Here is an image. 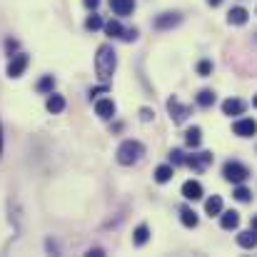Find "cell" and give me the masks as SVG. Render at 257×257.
<instances>
[{
  "instance_id": "cell-1",
  "label": "cell",
  "mask_w": 257,
  "mask_h": 257,
  "mask_svg": "<svg viewBox=\"0 0 257 257\" xmlns=\"http://www.w3.org/2000/svg\"><path fill=\"white\" fill-rule=\"evenodd\" d=\"M115 68H117V53L110 43L100 45L97 48V55H95V73L102 83H107L112 75H115Z\"/></svg>"
},
{
  "instance_id": "cell-2",
  "label": "cell",
  "mask_w": 257,
  "mask_h": 257,
  "mask_svg": "<svg viewBox=\"0 0 257 257\" xmlns=\"http://www.w3.org/2000/svg\"><path fill=\"white\" fill-rule=\"evenodd\" d=\"M143 155H145V145L138 143V140H125L117 148V163L120 165H135L138 160H143Z\"/></svg>"
},
{
  "instance_id": "cell-3",
  "label": "cell",
  "mask_w": 257,
  "mask_h": 257,
  "mask_svg": "<svg viewBox=\"0 0 257 257\" xmlns=\"http://www.w3.org/2000/svg\"><path fill=\"white\" fill-rule=\"evenodd\" d=\"M222 175H225V180H227V182L240 185V182H245L252 172H250L247 165H242V163H237V160H227V163L222 165Z\"/></svg>"
},
{
  "instance_id": "cell-4",
  "label": "cell",
  "mask_w": 257,
  "mask_h": 257,
  "mask_svg": "<svg viewBox=\"0 0 257 257\" xmlns=\"http://www.w3.org/2000/svg\"><path fill=\"white\" fill-rule=\"evenodd\" d=\"M168 112H170V117H172V122H175V125H182V122L192 115V107L182 105L177 97H170V100H168Z\"/></svg>"
},
{
  "instance_id": "cell-5",
  "label": "cell",
  "mask_w": 257,
  "mask_h": 257,
  "mask_svg": "<svg viewBox=\"0 0 257 257\" xmlns=\"http://www.w3.org/2000/svg\"><path fill=\"white\" fill-rule=\"evenodd\" d=\"M28 63H30V58L28 55H23V53H18V55H10V63H8V78H20L25 70H28Z\"/></svg>"
},
{
  "instance_id": "cell-6",
  "label": "cell",
  "mask_w": 257,
  "mask_h": 257,
  "mask_svg": "<svg viewBox=\"0 0 257 257\" xmlns=\"http://www.w3.org/2000/svg\"><path fill=\"white\" fill-rule=\"evenodd\" d=\"M212 163V153H197V155H185V165L195 172H202Z\"/></svg>"
},
{
  "instance_id": "cell-7",
  "label": "cell",
  "mask_w": 257,
  "mask_h": 257,
  "mask_svg": "<svg viewBox=\"0 0 257 257\" xmlns=\"http://www.w3.org/2000/svg\"><path fill=\"white\" fill-rule=\"evenodd\" d=\"M182 23V15L180 13H163V15H158L155 18V28L158 30H170V28H175V25H180Z\"/></svg>"
},
{
  "instance_id": "cell-8",
  "label": "cell",
  "mask_w": 257,
  "mask_h": 257,
  "mask_svg": "<svg viewBox=\"0 0 257 257\" xmlns=\"http://www.w3.org/2000/svg\"><path fill=\"white\" fill-rule=\"evenodd\" d=\"M232 130H235V135H240V138H252L257 133V122L252 117H242V120H237V122L232 125Z\"/></svg>"
},
{
  "instance_id": "cell-9",
  "label": "cell",
  "mask_w": 257,
  "mask_h": 257,
  "mask_svg": "<svg viewBox=\"0 0 257 257\" xmlns=\"http://www.w3.org/2000/svg\"><path fill=\"white\" fill-rule=\"evenodd\" d=\"M95 115H97V117H102V120H110V117H115V102H112L110 97H102V100H97V102H95Z\"/></svg>"
},
{
  "instance_id": "cell-10",
  "label": "cell",
  "mask_w": 257,
  "mask_h": 257,
  "mask_svg": "<svg viewBox=\"0 0 257 257\" xmlns=\"http://www.w3.org/2000/svg\"><path fill=\"white\" fill-rule=\"evenodd\" d=\"M182 197L185 200H202V185L197 182V180H187V182H182Z\"/></svg>"
},
{
  "instance_id": "cell-11",
  "label": "cell",
  "mask_w": 257,
  "mask_h": 257,
  "mask_svg": "<svg viewBox=\"0 0 257 257\" xmlns=\"http://www.w3.org/2000/svg\"><path fill=\"white\" fill-rule=\"evenodd\" d=\"M245 112V102L242 100H237V97H227L225 102H222V115H242Z\"/></svg>"
},
{
  "instance_id": "cell-12",
  "label": "cell",
  "mask_w": 257,
  "mask_h": 257,
  "mask_svg": "<svg viewBox=\"0 0 257 257\" xmlns=\"http://www.w3.org/2000/svg\"><path fill=\"white\" fill-rule=\"evenodd\" d=\"M220 225H222V230H237L240 227V215L235 210L220 212Z\"/></svg>"
},
{
  "instance_id": "cell-13",
  "label": "cell",
  "mask_w": 257,
  "mask_h": 257,
  "mask_svg": "<svg viewBox=\"0 0 257 257\" xmlns=\"http://www.w3.org/2000/svg\"><path fill=\"white\" fill-rule=\"evenodd\" d=\"M110 8H112V13L115 15H130L133 10H135V0H110Z\"/></svg>"
},
{
  "instance_id": "cell-14",
  "label": "cell",
  "mask_w": 257,
  "mask_h": 257,
  "mask_svg": "<svg viewBox=\"0 0 257 257\" xmlns=\"http://www.w3.org/2000/svg\"><path fill=\"white\" fill-rule=\"evenodd\" d=\"M237 245H240L242 250H255L257 247V232L255 230H245V232H240V235H237Z\"/></svg>"
},
{
  "instance_id": "cell-15",
  "label": "cell",
  "mask_w": 257,
  "mask_h": 257,
  "mask_svg": "<svg viewBox=\"0 0 257 257\" xmlns=\"http://www.w3.org/2000/svg\"><path fill=\"white\" fill-rule=\"evenodd\" d=\"M247 18H250V13H247L245 8H240V5L232 8V10L227 13V23H230V25H245Z\"/></svg>"
},
{
  "instance_id": "cell-16",
  "label": "cell",
  "mask_w": 257,
  "mask_h": 257,
  "mask_svg": "<svg viewBox=\"0 0 257 257\" xmlns=\"http://www.w3.org/2000/svg\"><path fill=\"white\" fill-rule=\"evenodd\" d=\"M45 107H48V112L58 115V112H63V110H65V97H63V95L50 92V97L45 100Z\"/></svg>"
},
{
  "instance_id": "cell-17",
  "label": "cell",
  "mask_w": 257,
  "mask_h": 257,
  "mask_svg": "<svg viewBox=\"0 0 257 257\" xmlns=\"http://www.w3.org/2000/svg\"><path fill=\"white\" fill-rule=\"evenodd\" d=\"M185 143H187V148H200V143H202V130L195 125V127H187L185 130Z\"/></svg>"
},
{
  "instance_id": "cell-18",
  "label": "cell",
  "mask_w": 257,
  "mask_h": 257,
  "mask_svg": "<svg viewBox=\"0 0 257 257\" xmlns=\"http://www.w3.org/2000/svg\"><path fill=\"white\" fill-rule=\"evenodd\" d=\"M148 240H150V227L148 225H138L135 232H133V245L135 247H143Z\"/></svg>"
},
{
  "instance_id": "cell-19",
  "label": "cell",
  "mask_w": 257,
  "mask_h": 257,
  "mask_svg": "<svg viewBox=\"0 0 257 257\" xmlns=\"http://www.w3.org/2000/svg\"><path fill=\"white\" fill-rule=\"evenodd\" d=\"M172 175H175V165H160V168H155V182H160V185H165V182H170Z\"/></svg>"
},
{
  "instance_id": "cell-20",
  "label": "cell",
  "mask_w": 257,
  "mask_h": 257,
  "mask_svg": "<svg viewBox=\"0 0 257 257\" xmlns=\"http://www.w3.org/2000/svg\"><path fill=\"white\" fill-rule=\"evenodd\" d=\"M205 212L212 217V215H220L222 212V197L220 195H212V197H207L205 200Z\"/></svg>"
},
{
  "instance_id": "cell-21",
  "label": "cell",
  "mask_w": 257,
  "mask_h": 257,
  "mask_svg": "<svg viewBox=\"0 0 257 257\" xmlns=\"http://www.w3.org/2000/svg\"><path fill=\"white\" fill-rule=\"evenodd\" d=\"M180 222H182L185 227H197V215H195V210L182 207V210H180Z\"/></svg>"
},
{
  "instance_id": "cell-22",
  "label": "cell",
  "mask_w": 257,
  "mask_h": 257,
  "mask_svg": "<svg viewBox=\"0 0 257 257\" xmlns=\"http://www.w3.org/2000/svg\"><path fill=\"white\" fill-rule=\"evenodd\" d=\"M197 105L205 107V110L212 107V105H215V92H212V90H200V92H197Z\"/></svg>"
},
{
  "instance_id": "cell-23",
  "label": "cell",
  "mask_w": 257,
  "mask_h": 257,
  "mask_svg": "<svg viewBox=\"0 0 257 257\" xmlns=\"http://www.w3.org/2000/svg\"><path fill=\"white\" fill-rule=\"evenodd\" d=\"M102 28H105V33L110 35V38H120L122 35V25H120V20H107V23H102Z\"/></svg>"
},
{
  "instance_id": "cell-24",
  "label": "cell",
  "mask_w": 257,
  "mask_h": 257,
  "mask_svg": "<svg viewBox=\"0 0 257 257\" xmlns=\"http://www.w3.org/2000/svg\"><path fill=\"white\" fill-rule=\"evenodd\" d=\"M232 197H235L237 202H250V200H252V190H247V187H245V185L240 182V185L235 187V192H232Z\"/></svg>"
},
{
  "instance_id": "cell-25",
  "label": "cell",
  "mask_w": 257,
  "mask_h": 257,
  "mask_svg": "<svg viewBox=\"0 0 257 257\" xmlns=\"http://www.w3.org/2000/svg\"><path fill=\"white\" fill-rule=\"evenodd\" d=\"M55 90V78L53 75H45L38 80V92H53Z\"/></svg>"
},
{
  "instance_id": "cell-26",
  "label": "cell",
  "mask_w": 257,
  "mask_h": 257,
  "mask_svg": "<svg viewBox=\"0 0 257 257\" xmlns=\"http://www.w3.org/2000/svg\"><path fill=\"white\" fill-rule=\"evenodd\" d=\"M85 28H87V30H90V33H95V30H100V28H102V18H100V15H95V13H92V15H87Z\"/></svg>"
},
{
  "instance_id": "cell-27",
  "label": "cell",
  "mask_w": 257,
  "mask_h": 257,
  "mask_svg": "<svg viewBox=\"0 0 257 257\" xmlns=\"http://www.w3.org/2000/svg\"><path fill=\"white\" fill-rule=\"evenodd\" d=\"M197 73H200L202 78H207V75L212 73V63H210V60H200V63H197Z\"/></svg>"
},
{
  "instance_id": "cell-28",
  "label": "cell",
  "mask_w": 257,
  "mask_h": 257,
  "mask_svg": "<svg viewBox=\"0 0 257 257\" xmlns=\"http://www.w3.org/2000/svg\"><path fill=\"white\" fill-rule=\"evenodd\" d=\"M170 165H185V153H182V150H172L170 153Z\"/></svg>"
},
{
  "instance_id": "cell-29",
  "label": "cell",
  "mask_w": 257,
  "mask_h": 257,
  "mask_svg": "<svg viewBox=\"0 0 257 257\" xmlns=\"http://www.w3.org/2000/svg\"><path fill=\"white\" fill-rule=\"evenodd\" d=\"M120 38H122V40H125V43H133V40H135V38H138V28H125V30H122V35H120Z\"/></svg>"
},
{
  "instance_id": "cell-30",
  "label": "cell",
  "mask_w": 257,
  "mask_h": 257,
  "mask_svg": "<svg viewBox=\"0 0 257 257\" xmlns=\"http://www.w3.org/2000/svg\"><path fill=\"white\" fill-rule=\"evenodd\" d=\"M153 117H155V112H153L150 107H143V110H140V120H143V122H150Z\"/></svg>"
},
{
  "instance_id": "cell-31",
  "label": "cell",
  "mask_w": 257,
  "mask_h": 257,
  "mask_svg": "<svg viewBox=\"0 0 257 257\" xmlns=\"http://www.w3.org/2000/svg\"><path fill=\"white\" fill-rule=\"evenodd\" d=\"M5 50H8V55H13L18 50V43L15 40H5Z\"/></svg>"
},
{
  "instance_id": "cell-32",
  "label": "cell",
  "mask_w": 257,
  "mask_h": 257,
  "mask_svg": "<svg viewBox=\"0 0 257 257\" xmlns=\"http://www.w3.org/2000/svg\"><path fill=\"white\" fill-rule=\"evenodd\" d=\"M107 90H110L107 85H102V87H92V90H90V97H97V95H102V92H107Z\"/></svg>"
},
{
  "instance_id": "cell-33",
  "label": "cell",
  "mask_w": 257,
  "mask_h": 257,
  "mask_svg": "<svg viewBox=\"0 0 257 257\" xmlns=\"http://www.w3.org/2000/svg\"><path fill=\"white\" fill-rule=\"evenodd\" d=\"M83 3H85V8H87V10H95V8L100 5V0H83Z\"/></svg>"
},
{
  "instance_id": "cell-34",
  "label": "cell",
  "mask_w": 257,
  "mask_h": 257,
  "mask_svg": "<svg viewBox=\"0 0 257 257\" xmlns=\"http://www.w3.org/2000/svg\"><path fill=\"white\" fill-rule=\"evenodd\" d=\"M87 255L90 257H102V250H100V247H95V250H90Z\"/></svg>"
},
{
  "instance_id": "cell-35",
  "label": "cell",
  "mask_w": 257,
  "mask_h": 257,
  "mask_svg": "<svg viewBox=\"0 0 257 257\" xmlns=\"http://www.w3.org/2000/svg\"><path fill=\"white\" fill-rule=\"evenodd\" d=\"M207 3H210L212 8H217V5H222V0H207Z\"/></svg>"
},
{
  "instance_id": "cell-36",
  "label": "cell",
  "mask_w": 257,
  "mask_h": 257,
  "mask_svg": "<svg viewBox=\"0 0 257 257\" xmlns=\"http://www.w3.org/2000/svg\"><path fill=\"white\" fill-rule=\"evenodd\" d=\"M0 158H3V125H0Z\"/></svg>"
},
{
  "instance_id": "cell-37",
  "label": "cell",
  "mask_w": 257,
  "mask_h": 257,
  "mask_svg": "<svg viewBox=\"0 0 257 257\" xmlns=\"http://www.w3.org/2000/svg\"><path fill=\"white\" fill-rule=\"evenodd\" d=\"M252 230H255V232H257V215H255V217H252Z\"/></svg>"
},
{
  "instance_id": "cell-38",
  "label": "cell",
  "mask_w": 257,
  "mask_h": 257,
  "mask_svg": "<svg viewBox=\"0 0 257 257\" xmlns=\"http://www.w3.org/2000/svg\"><path fill=\"white\" fill-rule=\"evenodd\" d=\"M255 107H257V95H255Z\"/></svg>"
}]
</instances>
